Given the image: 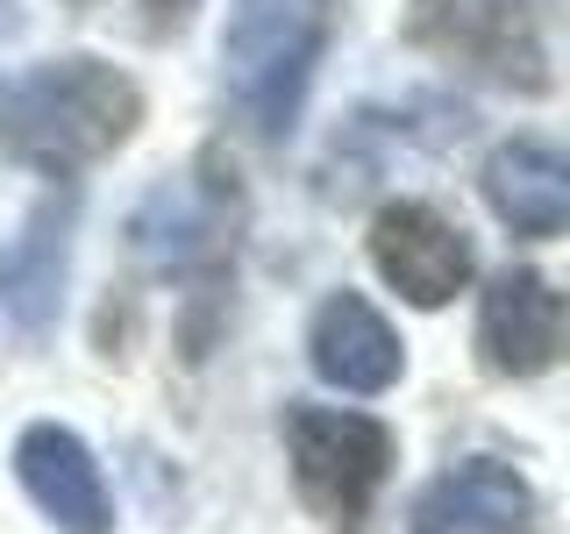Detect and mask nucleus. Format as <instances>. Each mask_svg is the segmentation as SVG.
<instances>
[{
	"mask_svg": "<svg viewBox=\"0 0 570 534\" xmlns=\"http://www.w3.org/2000/svg\"><path fill=\"white\" fill-rule=\"evenodd\" d=\"M142 121V86L107 58H50L22 71V79L0 93V157L43 171V178H79L107 165Z\"/></svg>",
	"mask_w": 570,
	"mask_h": 534,
	"instance_id": "obj_1",
	"label": "nucleus"
},
{
	"mask_svg": "<svg viewBox=\"0 0 570 534\" xmlns=\"http://www.w3.org/2000/svg\"><path fill=\"white\" fill-rule=\"evenodd\" d=\"M328 50V0H249L228 29V100L249 115L264 142L293 136L314 65Z\"/></svg>",
	"mask_w": 570,
	"mask_h": 534,
	"instance_id": "obj_2",
	"label": "nucleus"
},
{
	"mask_svg": "<svg viewBox=\"0 0 570 534\" xmlns=\"http://www.w3.org/2000/svg\"><path fill=\"white\" fill-rule=\"evenodd\" d=\"M400 36L414 50H428L435 65L471 71V79L499 86V93H549L557 71H549V43L534 22L528 0H414Z\"/></svg>",
	"mask_w": 570,
	"mask_h": 534,
	"instance_id": "obj_3",
	"label": "nucleus"
},
{
	"mask_svg": "<svg viewBox=\"0 0 570 534\" xmlns=\"http://www.w3.org/2000/svg\"><path fill=\"white\" fill-rule=\"evenodd\" d=\"M392 427L350 406H285V456L293 485L328 527H356L379 485L392 477Z\"/></svg>",
	"mask_w": 570,
	"mask_h": 534,
	"instance_id": "obj_4",
	"label": "nucleus"
},
{
	"mask_svg": "<svg viewBox=\"0 0 570 534\" xmlns=\"http://www.w3.org/2000/svg\"><path fill=\"white\" fill-rule=\"evenodd\" d=\"M371 264H379V278L400 299H414V307H450L478 271V249L442 207L385 200L371 214Z\"/></svg>",
	"mask_w": 570,
	"mask_h": 534,
	"instance_id": "obj_5",
	"label": "nucleus"
},
{
	"mask_svg": "<svg viewBox=\"0 0 570 534\" xmlns=\"http://www.w3.org/2000/svg\"><path fill=\"white\" fill-rule=\"evenodd\" d=\"M228 228H236V186L214 171V157H200L193 178H171L136 207L129 236L157 271H222Z\"/></svg>",
	"mask_w": 570,
	"mask_h": 534,
	"instance_id": "obj_6",
	"label": "nucleus"
},
{
	"mask_svg": "<svg viewBox=\"0 0 570 534\" xmlns=\"http://www.w3.org/2000/svg\"><path fill=\"white\" fill-rule=\"evenodd\" d=\"M534 521L542 498L499 456H463L435 471L406 506V534H534Z\"/></svg>",
	"mask_w": 570,
	"mask_h": 534,
	"instance_id": "obj_7",
	"label": "nucleus"
},
{
	"mask_svg": "<svg viewBox=\"0 0 570 534\" xmlns=\"http://www.w3.org/2000/svg\"><path fill=\"white\" fill-rule=\"evenodd\" d=\"M478 356L492 378H542L563 356V293L534 264H513L478 299Z\"/></svg>",
	"mask_w": 570,
	"mask_h": 534,
	"instance_id": "obj_8",
	"label": "nucleus"
},
{
	"mask_svg": "<svg viewBox=\"0 0 570 534\" xmlns=\"http://www.w3.org/2000/svg\"><path fill=\"white\" fill-rule=\"evenodd\" d=\"M14 477L36 498L58 534H115V498H107V477L94 449L71 435L65 421H29L22 442H14Z\"/></svg>",
	"mask_w": 570,
	"mask_h": 534,
	"instance_id": "obj_9",
	"label": "nucleus"
},
{
	"mask_svg": "<svg viewBox=\"0 0 570 534\" xmlns=\"http://www.w3.org/2000/svg\"><path fill=\"white\" fill-rule=\"evenodd\" d=\"M71 228H79V192L50 186L43 200L29 207L22 236L0 257V307L22 335H50L65 307V278H71Z\"/></svg>",
	"mask_w": 570,
	"mask_h": 534,
	"instance_id": "obj_10",
	"label": "nucleus"
},
{
	"mask_svg": "<svg viewBox=\"0 0 570 534\" xmlns=\"http://www.w3.org/2000/svg\"><path fill=\"white\" fill-rule=\"evenodd\" d=\"M307 364L321 385L350 392V399H379V392L400 385L406 370V343L392 335V320L371 307L364 293H328L307 320Z\"/></svg>",
	"mask_w": 570,
	"mask_h": 534,
	"instance_id": "obj_11",
	"label": "nucleus"
},
{
	"mask_svg": "<svg viewBox=\"0 0 570 534\" xmlns=\"http://www.w3.org/2000/svg\"><path fill=\"white\" fill-rule=\"evenodd\" d=\"M478 186H485V207L513 236H528V243L563 236V221H570V157L557 142H542V136L499 142L485 157V171H478Z\"/></svg>",
	"mask_w": 570,
	"mask_h": 534,
	"instance_id": "obj_12",
	"label": "nucleus"
},
{
	"mask_svg": "<svg viewBox=\"0 0 570 534\" xmlns=\"http://www.w3.org/2000/svg\"><path fill=\"white\" fill-rule=\"evenodd\" d=\"M136 8H142V29H150V36H178V29L193 22L200 0H136Z\"/></svg>",
	"mask_w": 570,
	"mask_h": 534,
	"instance_id": "obj_13",
	"label": "nucleus"
}]
</instances>
